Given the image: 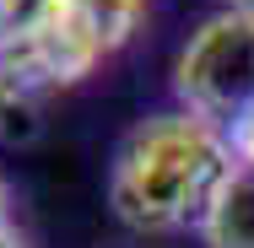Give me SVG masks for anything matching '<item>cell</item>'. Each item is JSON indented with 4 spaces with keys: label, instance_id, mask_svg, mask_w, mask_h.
Here are the masks:
<instances>
[{
    "label": "cell",
    "instance_id": "obj_6",
    "mask_svg": "<svg viewBox=\"0 0 254 248\" xmlns=\"http://www.w3.org/2000/svg\"><path fill=\"white\" fill-rule=\"evenodd\" d=\"M200 243L205 248H254V173L249 167H238V178L227 184V195L216 199Z\"/></svg>",
    "mask_w": 254,
    "mask_h": 248
},
{
    "label": "cell",
    "instance_id": "obj_4",
    "mask_svg": "<svg viewBox=\"0 0 254 248\" xmlns=\"http://www.w3.org/2000/svg\"><path fill=\"white\" fill-rule=\"evenodd\" d=\"M81 33L98 38L103 54H119L146 22V0H54Z\"/></svg>",
    "mask_w": 254,
    "mask_h": 248
},
{
    "label": "cell",
    "instance_id": "obj_5",
    "mask_svg": "<svg viewBox=\"0 0 254 248\" xmlns=\"http://www.w3.org/2000/svg\"><path fill=\"white\" fill-rule=\"evenodd\" d=\"M49 92H38L11 59H0V146H33L44 130Z\"/></svg>",
    "mask_w": 254,
    "mask_h": 248
},
{
    "label": "cell",
    "instance_id": "obj_9",
    "mask_svg": "<svg viewBox=\"0 0 254 248\" xmlns=\"http://www.w3.org/2000/svg\"><path fill=\"white\" fill-rule=\"evenodd\" d=\"M0 248H27V243H22V232H16V227H11V221H5V227H0Z\"/></svg>",
    "mask_w": 254,
    "mask_h": 248
},
{
    "label": "cell",
    "instance_id": "obj_7",
    "mask_svg": "<svg viewBox=\"0 0 254 248\" xmlns=\"http://www.w3.org/2000/svg\"><path fill=\"white\" fill-rule=\"evenodd\" d=\"M49 0H0V54H11L38 22H44Z\"/></svg>",
    "mask_w": 254,
    "mask_h": 248
},
{
    "label": "cell",
    "instance_id": "obj_11",
    "mask_svg": "<svg viewBox=\"0 0 254 248\" xmlns=\"http://www.w3.org/2000/svg\"><path fill=\"white\" fill-rule=\"evenodd\" d=\"M227 11H254V0H222Z\"/></svg>",
    "mask_w": 254,
    "mask_h": 248
},
{
    "label": "cell",
    "instance_id": "obj_1",
    "mask_svg": "<svg viewBox=\"0 0 254 248\" xmlns=\"http://www.w3.org/2000/svg\"><path fill=\"white\" fill-rule=\"evenodd\" d=\"M238 178L233 135L190 108H162L125 130L108 162V210L141 238H200Z\"/></svg>",
    "mask_w": 254,
    "mask_h": 248
},
{
    "label": "cell",
    "instance_id": "obj_10",
    "mask_svg": "<svg viewBox=\"0 0 254 248\" xmlns=\"http://www.w3.org/2000/svg\"><path fill=\"white\" fill-rule=\"evenodd\" d=\"M11 221V189H5V178H0V227Z\"/></svg>",
    "mask_w": 254,
    "mask_h": 248
},
{
    "label": "cell",
    "instance_id": "obj_8",
    "mask_svg": "<svg viewBox=\"0 0 254 248\" xmlns=\"http://www.w3.org/2000/svg\"><path fill=\"white\" fill-rule=\"evenodd\" d=\"M233 151H238V167H249V173H254V113L233 130Z\"/></svg>",
    "mask_w": 254,
    "mask_h": 248
},
{
    "label": "cell",
    "instance_id": "obj_2",
    "mask_svg": "<svg viewBox=\"0 0 254 248\" xmlns=\"http://www.w3.org/2000/svg\"><path fill=\"white\" fill-rule=\"evenodd\" d=\"M179 108L211 119L216 130H238L254 113V11H211L173 54Z\"/></svg>",
    "mask_w": 254,
    "mask_h": 248
},
{
    "label": "cell",
    "instance_id": "obj_3",
    "mask_svg": "<svg viewBox=\"0 0 254 248\" xmlns=\"http://www.w3.org/2000/svg\"><path fill=\"white\" fill-rule=\"evenodd\" d=\"M0 59H11V65L38 87V92H49V98H54V92L81 87V81L98 70L108 54L98 49V38H92V33H81V27H76V22H70V16L49 0L44 22H38V27H33V33H27L11 54H0Z\"/></svg>",
    "mask_w": 254,
    "mask_h": 248
}]
</instances>
